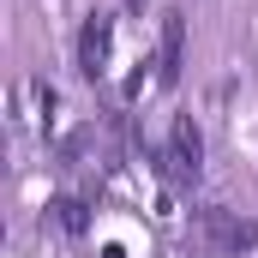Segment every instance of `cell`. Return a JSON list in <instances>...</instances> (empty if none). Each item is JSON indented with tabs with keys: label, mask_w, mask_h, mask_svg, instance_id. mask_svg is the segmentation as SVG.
<instances>
[{
	"label": "cell",
	"mask_w": 258,
	"mask_h": 258,
	"mask_svg": "<svg viewBox=\"0 0 258 258\" xmlns=\"http://www.w3.org/2000/svg\"><path fill=\"white\" fill-rule=\"evenodd\" d=\"M108 36H114V18L90 12L84 30H78V72H84V78H102V72H108Z\"/></svg>",
	"instance_id": "1"
},
{
	"label": "cell",
	"mask_w": 258,
	"mask_h": 258,
	"mask_svg": "<svg viewBox=\"0 0 258 258\" xmlns=\"http://www.w3.org/2000/svg\"><path fill=\"white\" fill-rule=\"evenodd\" d=\"M180 54H186V12L168 6V12H162V54H156V72H162L168 90L180 84Z\"/></svg>",
	"instance_id": "2"
},
{
	"label": "cell",
	"mask_w": 258,
	"mask_h": 258,
	"mask_svg": "<svg viewBox=\"0 0 258 258\" xmlns=\"http://www.w3.org/2000/svg\"><path fill=\"white\" fill-rule=\"evenodd\" d=\"M252 246H258V222H234L222 240V252H252Z\"/></svg>",
	"instance_id": "4"
},
{
	"label": "cell",
	"mask_w": 258,
	"mask_h": 258,
	"mask_svg": "<svg viewBox=\"0 0 258 258\" xmlns=\"http://www.w3.org/2000/svg\"><path fill=\"white\" fill-rule=\"evenodd\" d=\"M138 6H144V0H126V12H138Z\"/></svg>",
	"instance_id": "5"
},
{
	"label": "cell",
	"mask_w": 258,
	"mask_h": 258,
	"mask_svg": "<svg viewBox=\"0 0 258 258\" xmlns=\"http://www.w3.org/2000/svg\"><path fill=\"white\" fill-rule=\"evenodd\" d=\"M54 222H60L66 234H84V228H90V210H84L78 198H60V204H54Z\"/></svg>",
	"instance_id": "3"
}]
</instances>
